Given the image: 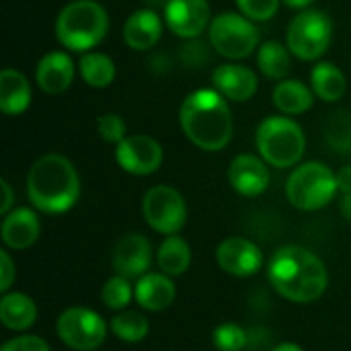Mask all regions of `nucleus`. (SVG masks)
<instances>
[{"mask_svg": "<svg viewBox=\"0 0 351 351\" xmlns=\"http://www.w3.org/2000/svg\"><path fill=\"white\" fill-rule=\"evenodd\" d=\"M179 123L187 140L206 152H218L232 140V113L216 88H199L187 95L179 109Z\"/></svg>", "mask_w": 351, "mask_h": 351, "instance_id": "1", "label": "nucleus"}, {"mask_svg": "<svg viewBox=\"0 0 351 351\" xmlns=\"http://www.w3.org/2000/svg\"><path fill=\"white\" fill-rule=\"evenodd\" d=\"M269 282L284 298L292 302H313L327 288V269L323 261L302 247H284L269 261Z\"/></svg>", "mask_w": 351, "mask_h": 351, "instance_id": "2", "label": "nucleus"}, {"mask_svg": "<svg viewBox=\"0 0 351 351\" xmlns=\"http://www.w3.org/2000/svg\"><path fill=\"white\" fill-rule=\"evenodd\" d=\"M27 195L39 212H68L80 197V179L74 165L62 154H43L29 169Z\"/></svg>", "mask_w": 351, "mask_h": 351, "instance_id": "3", "label": "nucleus"}, {"mask_svg": "<svg viewBox=\"0 0 351 351\" xmlns=\"http://www.w3.org/2000/svg\"><path fill=\"white\" fill-rule=\"evenodd\" d=\"M109 29L107 10L95 0H72L56 19L58 41L72 51H88L103 41Z\"/></svg>", "mask_w": 351, "mask_h": 351, "instance_id": "4", "label": "nucleus"}, {"mask_svg": "<svg viewBox=\"0 0 351 351\" xmlns=\"http://www.w3.org/2000/svg\"><path fill=\"white\" fill-rule=\"evenodd\" d=\"M255 142L263 160L278 169H290L300 162L306 148L302 128L286 115H271L263 119L257 128Z\"/></svg>", "mask_w": 351, "mask_h": 351, "instance_id": "5", "label": "nucleus"}, {"mask_svg": "<svg viewBox=\"0 0 351 351\" xmlns=\"http://www.w3.org/2000/svg\"><path fill=\"white\" fill-rule=\"evenodd\" d=\"M337 191L335 173L319 160L300 165L286 183V195L290 204L304 212L325 208Z\"/></svg>", "mask_w": 351, "mask_h": 351, "instance_id": "6", "label": "nucleus"}, {"mask_svg": "<svg viewBox=\"0 0 351 351\" xmlns=\"http://www.w3.org/2000/svg\"><path fill=\"white\" fill-rule=\"evenodd\" d=\"M210 41L214 49L230 60H243L259 45V29L239 12H220L210 23Z\"/></svg>", "mask_w": 351, "mask_h": 351, "instance_id": "7", "label": "nucleus"}, {"mask_svg": "<svg viewBox=\"0 0 351 351\" xmlns=\"http://www.w3.org/2000/svg\"><path fill=\"white\" fill-rule=\"evenodd\" d=\"M331 35H333L331 19L323 10L311 8V10H302L290 21L286 41H288V49L296 58L313 62L327 51L331 43Z\"/></svg>", "mask_w": 351, "mask_h": 351, "instance_id": "8", "label": "nucleus"}, {"mask_svg": "<svg viewBox=\"0 0 351 351\" xmlns=\"http://www.w3.org/2000/svg\"><path fill=\"white\" fill-rule=\"evenodd\" d=\"M142 214L152 230L160 234H175L185 226L187 206L177 189L169 185H156L144 193Z\"/></svg>", "mask_w": 351, "mask_h": 351, "instance_id": "9", "label": "nucleus"}, {"mask_svg": "<svg viewBox=\"0 0 351 351\" xmlns=\"http://www.w3.org/2000/svg\"><path fill=\"white\" fill-rule=\"evenodd\" d=\"M58 335L60 339L76 351L97 350L107 337L105 321L90 308L72 306L64 311L58 319Z\"/></svg>", "mask_w": 351, "mask_h": 351, "instance_id": "10", "label": "nucleus"}, {"mask_svg": "<svg viewBox=\"0 0 351 351\" xmlns=\"http://www.w3.org/2000/svg\"><path fill=\"white\" fill-rule=\"evenodd\" d=\"M115 158L123 171L144 177L160 169L165 152H162V146L154 138L146 134H132V136H125L117 144Z\"/></svg>", "mask_w": 351, "mask_h": 351, "instance_id": "11", "label": "nucleus"}, {"mask_svg": "<svg viewBox=\"0 0 351 351\" xmlns=\"http://www.w3.org/2000/svg\"><path fill=\"white\" fill-rule=\"evenodd\" d=\"M165 23L177 37H199L212 23L210 4L208 0H169L165 6Z\"/></svg>", "mask_w": 351, "mask_h": 351, "instance_id": "12", "label": "nucleus"}, {"mask_svg": "<svg viewBox=\"0 0 351 351\" xmlns=\"http://www.w3.org/2000/svg\"><path fill=\"white\" fill-rule=\"evenodd\" d=\"M216 257H218V265L226 274L237 276V278L255 276L263 263V255L259 247L243 237H232V239L222 241Z\"/></svg>", "mask_w": 351, "mask_h": 351, "instance_id": "13", "label": "nucleus"}, {"mask_svg": "<svg viewBox=\"0 0 351 351\" xmlns=\"http://www.w3.org/2000/svg\"><path fill=\"white\" fill-rule=\"evenodd\" d=\"M228 181L237 193L257 197L269 185V171L261 158L253 154H239L228 167Z\"/></svg>", "mask_w": 351, "mask_h": 351, "instance_id": "14", "label": "nucleus"}, {"mask_svg": "<svg viewBox=\"0 0 351 351\" xmlns=\"http://www.w3.org/2000/svg\"><path fill=\"white\" fill-rule=\"evenodd\" d=\"M152 261V249L146 237L125 234L113 249V267L123 278L146 276Z\"/></svg>", "mask_w": 351, "mask_h": 351, "instance_id": "15", "label": "nucleus"}, {"mask_svg": "<svg viewBox=\"0 0 351 351\" xmlns=\"http://www.w3.org/2000/svg\"><path fill=\"white\" fill-rule=\"evenodd\" d=\"M214 88L234 103L249 101L257 93V76L251 68L243 64H222L212 74Z\"/></svg>", "mask_w": 351, "mask_h": 351, "instance_id": "16", "label": "nucleus"}, {"mask_svg": "<svg viewBox=\"0 0 351 351\" xmlns=\"http://www.w3.org/2000/svg\"><path fill=\"white\" fill-rule=\"evenodd\" d=\"M37 86L47 95H62L74 80V62L66 51L45 53L35 70Z\"/></svg>", "mask_w": 351, "mask_h": 351, "instance_id": "17", "label": "nucleus"}, {"mask_svg": "<svg viewBox=\"0 0 351 351\" xmlns=\"http://www.w3.org/2000/svg\"><path fill=\"white\" fill-rule=\"evenodd\" d=\"M162 35V19L150 10V8H140L123 25V39L125 45L136 49V51H146L158 43Z\"/></svg>", "mask_w": 351, "mask_h": 351, "instance_id": "18", "label": "nucleus"}, {"mask_svg": "<svg viewBox=\"0 0 351 351\" xmlns=\"http://www.w3.org/2000/svg\"><path fill=\"white\" fill-rule=\"evenodd\" d=\"M39 218L29 208H16L2 222V241L10 249H29L39 239Z\"/></svg>", "mask_w": 351, "mask_h": 351, "instance_id": "19", "label": "nucleus"}, {"mask_svg": "<svg viewBox=\"0 0 351 351\" xmlns=\"http://www.w3.org/2000/svg\"><path fill=\"white\" fill-rule=\"evenodd\" d=\"M31 105V84L19 70L4 68L0 72V109L4 115H21Z\"/></svg>", "mask_w": 351, "mask_h": 351, "instance_id": "20", "label": "nucleus"}, {"mask_svg": "<svg viewBox=\"0 0 351 351\" xmlns=\"http://www.w3.org/2000/svg\"><path fill=\"white\" fill-rule=\"evenodd\" d=\"M136 300L146 311H165L175 300V284L167 274H146L136 286Z\"/></svg>", "mask_w": 351, "mask_h": 351, "instance_id": "21", "label": "nucleus"}, {"mask_svg": "<svg viewBox=\"0 0 351 351\" xmlns=\"http://www.w3.org/2000/svg\"><path fill=\"white\" fill-rule=\"evenodd\" d=\"M313 93L304 82L294 78H284L274 88V105L284 115H300L313 107Z\"/></svg>", "mask_w": 351, "mask_h": 351, "instance_id": "22", "label": "nucleus"}, {"mask_svg": "<svg viewBox=\"0 0 351 351\" xmlns=\"http://www.w3.org/2000/svg\"><path fill=\"white\" fill-rule=\"evenodd\" d=\"M37 319V306L35 302L21 294V292H10L0 300V321L6 329L12 331H23L29 329Z\"/></svg>", "mask_w": 351, "mask_h": 351, "instance_id": "23", "label": "nucleus"}, {"mask_svg": "<svg viewBox=\"0 0 351 351\" xmlns=\"http://www.w3.org/2000/svg\"><path fill=\"white\" fill-rule=\"evenodd\" d=\"M311 86L315 95L327 103L339 101L348 90L346 74L331 62H321L311 70Z\"/></svg>", "mask_w": 351, "mask_h": 351, "instance_id": "24", "label": "nucleus"}, {"mask_svg": "<svg viewBox=\"0 0 351 351\" xmlns=\"http://www.w3.org/2000/svg\"><path fill=\"white\" fill-rule=\"evenodd\" d=\"M78 70L82 80L93 86V88H105L115 80V62L101 51H84L80 62H78Z\"/></svg>", "mask_w": 351, "mask_h": 351, "instance_id": "25", "label": "nucleus"}, {"mask_svg": "<svg viewBox=\"0 0 351 351\" xmlns=\"http://www.w3.org/2000/svg\"><path fill=\"white\" fill-rule=\"evenodd\" d=\"M156 259H158V267L162 274L181 276L187 271V267L191 263V249L181 237L169 234V239H165L162 245L158 247Z\"/></svg>", "mask_w": 351, "mask_h": 351, "instance_id": "26", "label": "nucleus"}, {"mask_svg": "<svg viewBox=\"0 0 351 351\" xmlns=\"http://www.w3.org/2000/svg\"><path fill=\"white\" fill-rule=\"evenodd\" d=\"M257 66L267 78L284 80L292 66L288 47H284L280 41H265L257 51Z\"/></svg>", "mask_w": 351, "mask_h": 351, "instance_id": "27", "label": "nucleus"}, {"mask_svg": "<svg viewBox=\"0 0 351 351\" xmlns=\"http://www.w3.org/2000/svg\"><path fill=\"white\" fill-rule=\"evenodd\" d=\"M111 331L125 343H138L148 335V321L136 311H125L113 317Z\"/></svg>", "mask_w": 351, "mask_h": 351, "instance_id": "28", "label": "nucleus"}, {"mask_svg": "<svg viewBox=\"0 0 351 351\" xmlns=\"http://www.w3.org/2000/svg\"><path fill=\"white\" fill-rule=\"evenodd\" d=\"M325 138L337 152H351V113L335 111L325 123Z\"/></svg>", "mask_w": 351, "mask_h": 351, "instance_id": "29", "label": "nucleus"}, {"mask_svg": "<svg viewBox=\"0 0 351 351\" xmlns=\"http://www.w3.org/2000/svg\"><path fill=\"white\" fill-rule=\"evenodd\" d=\"M101 298H103V304L107 308H113V311H121L128 306V302L132 300V286H130V280L123 278V276H115L111 278L103 292H101Z\"/></svg>", "mask_w": 351, "mask_h": 351, "instance_id": "30", "label": "nucleus"}, {"mask_svg": "<svg viewBox=\"0 0 351 351\" xmlns=\"http://www.w3.org/2000/svg\"><path fill=\"white\" fill-rule=\"evenodd\" d=\"M212 339H214V346L220 351H241L247 346V333L234 323L220 325L214 331Z\"/></svg>", "mask_w": 351, "mask_h": 351, "instance_id": "31", "label": "nucleus"}, {"mask_svg": "<svg viewBox=\"0 0 351 351\" xmlns=\"http://www.w3.org/2000/svg\"><path fill=\"white\" fill-rule=\"evenodd\" d=\"M99 136L109 144H119L125 138V121L117 113H105L97 119Z\"/></svg>", "mask_w": 351, "mask_h": 351, "instance_id": "32", "label": "nucleus"}, {"mask_svg": "<svg viewBox=\"0 0 351 351\" xmlns=\"http://www.w3.org/2000/svg\"><path fill=\"white\" fill-rule=\"evenodd\" d=\"M237 4L251 21H269L280 8V0H237Z\"/></svg>", "mask_w": 351, "mask_h": 351, "instance_id": "33", "label": "nucleus"}, {"mask_svg": "<svg viewBox=\"0 0 351 351\" xmlns=\"http://www.w3.org/2000/svg\"><path fill=\"white\" fill-rule=\"evenodd\" d=\"M2 351H51L49 346L35 335H23V337H14L8 343H4Z\"/></svg>", "mask_w": 351, "mask_h": 351, "instance_id": "34", "label": "nucleus"}, {"mask_svg": "<svg viewBox=\"0 0 351 351\" xmlns=\"http://www.w3.org/2000/svg\"><path fill=\"white\" fill-rule=\"evenodd\" d=\"M0 265H2V269H0V290L6 292L12 286V280H14V265H12L6 251H0Z\"/></svg>", "mask_w": 351, "mask_h": 351, "instance_id": "35", "label": "nucleus"}, {"mask_svg": "<svg viewBox=\"0 0 351 351\" xmlns=\"http://www.w3.org/2000/svg\"><path fill=\"white\" fill-rule=\"evenodd\" d=\"M335 177H337V189H339L343 195L351 193V165L350 167L339 169V173H337Z\"/></svg>", "mask_w": 351, "mask_h": 351, "instance_id": "36", "label": "nucleus"}, {"mask_svg": "<svg viewBox=\"0 0 351 351\" xmlns=\"http://www.w3.org/2000/svg\"><path fill=\"white\" fill-rule=\"evenodd\" d=\"M0 187H2V204H0V214H8L10 212V206H12V189L8 185V181H0Z\"/></svg>", "mask_w": 351, "mask_h": 351, "instance_id": "37", "label": "nucleus"}, {"mask_svg": "<svg viewBox=\"0 0 351 351\" xmlns=\"http://www.w3.org/2000/svg\"><path fill=\"white\" fill-rule=\"evenodd\" d=\"M339 210H341V216L351 222V193H348V195H343V197H341Z\"/></svg>", "mask_w": 351, "mask_h": 351, "instance_id": "38", "label": "nucleus"}, {"mask_svg": "<svg viewBox=\"0 0 351 351\" xmlns=\"http://www.w3.org/2000/svg\"><path fill=\"white\" fill-rule=\"evenodd\" d=\"M284 2L292 8H306L313 0H284Z\"/></svg>", "mask_w": 351, "mask_h": 351, "instance_id": "39", "label": "nucleus"}, {"mask_svg": "<svg viewBox=\"0 0 351 351\" xmlns=\"http://www.w3.org/2000/svg\"><path fill=\"white\" fill-rule=\"evenodd\" d=\"M274 351H302L296 343H282V346H278Z\"/></svg>", "mask_w": 351, "mask_h": 351, "instance_id": "40", "label": "nucleus"}]
</instances>
